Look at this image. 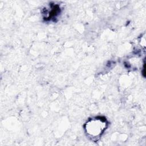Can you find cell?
Segmentation results:
<instances>
[{
	"label": "cell",
	"instance_id": "7a4b0ae2",
	"mask_svg": "<svg viewBox=\"0 0 146 146\" xmlns=\"http://www.w3.org/2000/svg\"><path fill=\"white\" fill-rule=\"evenodd\" d=\"M60 13V8L58 5H54L52 6L50 11L49 12V15L47 17L48 19H51L52 18L55 17L58 13Z\"/></svg>",
	"mask_w": 146,
	"mask_h": 146
},
{
	"label": "cell",
	"instance_id": "6da1fadb",
	"mask_svg": "<svg viewBox=\"0 0 146 146\" xmlns=\"http://www.w3.org/2000/svg\"><path fill=\"white\" fill-rule=\"evenodd\" d=\"M106 119L102 117H95L91 119L85 124L86 133L92 138H97L100 136L107 127Z\"/></svg>",
	"mask_w": 146,
	"mask_h": 146
}]
</instances>
